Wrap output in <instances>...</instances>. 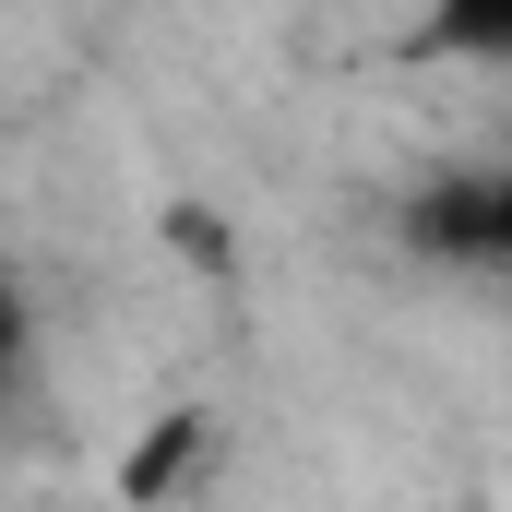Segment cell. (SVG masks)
I'll return each instance as SVG.
<instances>
[{"mask_svg": "<svg viewBox=\"0 0 512 512\" xmlns=\"http://www.w3.org/2000/svg\"><path fill=\"white\" fill-rule=\"evenodd\" d=\"M24 370V298H12V274H0V382Z\"/></svg>", "mask_w": 512, "mask_h": 512, "instance_id": "3", "label": "cell"}, {"mask_svg": "<svg viewBox=\"0 0 512 512\" xmlns=\"http://www.w3.org/2000/svg\"><path fill=\"white\" fill-rule=\"evenodd\" d=\"M417 251H453V262H501L512 251V191L501 179H441V191H417Z\"/></svg>", "mask_w": 512, "mask_h": 512, "instance_id": "1", "label": "cell"}, {"mask_svg": "<svg viewBox=\"0 0 512 512\" xmlns=\"http://www.w3.org/2000/svg\"><path fill=\"white\" fill-rule=\"evenodd\" d=\"M429 48H453V60H512V0H441V12H429Z\"/></svg>", "mask_w": 512, "mask_h": 512, "instance_id": "2", "label": "cell"}]
</instances>
